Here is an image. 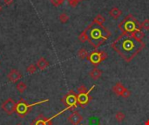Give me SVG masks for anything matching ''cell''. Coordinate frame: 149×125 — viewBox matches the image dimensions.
I'll return each mask as SVG.
<instances>
[{
    "mask_svg": "<svg viewBox=\"0 0 149 125\" xmlns=\"http://www.w3.org/2000/svg\"><path fill=\"white\" fill-rule=\"evenodd\" d=\"M145 125H149V119L148 120H147V122L145 123Z\"/></svg>",
    "mask_w": 149,
    "mask_h": 125,
    "instance_id": "cell-30",
    "label": "cell"
},
{
    "mask_svg": "<svg viewBox=\"0 0 149 125\" xmlns=\"http://www.w3.org/2000/svg\"><path fill=\"white\" fill-rule=\"evenodd\" d=\"M130 96H131V91L130 90H128L127 89L124 91V93L122 94V97L123 98H128V97H130Z\"/></svg>",
    "mask_w": 149,
    "mask_h": 125,
    "instance_id": "cell-28",
    "label": "cell"
},
{
    "mask_svg": "<svg viewBox=\"0 0 149 125\" xmlns=\"http://www.w3.org/2000/svg\"><path fill=\"white\" fill-rule=\"evenodd\" d=\"M4 3L7 4V5H10L12 3H13V0H3Z\"/></svg>",
    "mask_w": 149,
    "mask_h": 125,
    "instance_id": "cell-29",
    "label": "cell"
},
{
    "mask_svg": "<svg viewBox=\"0 0 149 125\" xmlns=\"http://www.w3.org/2000/svg\"><path fill=\"white\" fill-rule=\"evenodd\" d=\"M132 37H134L138 41H143V38L145 37V33L142 31V30H138L135 33H134L132 35Z\"/></svg>",
    "mask_w": 149,
    "mask_h": 125,
    "instance_id": "cell-18",
    "label": "cell"
},
{
    "mask_svg": "<svg viewBox=\"0 0 149 125\" xmlns=\"http://www.w3.org/2000/svg\"><path fill=\"white\" fill-rule=\"evenodd\" d=\"M118 27L121 33L130 36H132L136 31L142 30L141 23L132 14H128L127 16H126L123 20L119 23Z\"/></svg>",
    "mask_w": 149,
    "mask_h": 125,
    "instance_id": "cell-3",
    "label": "cell"
},
{
    "mask_svg": "<svg viewBox=\"0 0 149 125\" xmlns=\"http://www.w3.org/2000/svg\"><path fill=\"white\" fill-rule=\"evenodd\" d=\"M127 90V88L121 84V83H117L113 87V91L117 95V96H122L124 91Z\"/></svg>",
    "mask_w": 149,
    "mask_h": 125,
    "instance_id": "cell-13",
    "label": "cell"
},
{
    "mask_svg": "<svg viewBox=\"0 0 149 125\" xmlns=\"http://www.w3.org/2000/svg\"><path fill=\"white\" fill-rule=\"evenodd\" d=\"M67 2H68V3H69V5L71 6V7H72V8H75L77 5H78V3H79V0H67Z\"/></svg>",
    "mask_w": 149,
    "mask_h": 125,
    "instance_id": "cell-27",
    "label": "cell"
},
{
    "mask_svg": "<svg viewBox=\"0 0 149 125\" xmlns=\"http://www.w3.org/2000/svg\"><path fill=\"white\" fill-rule=\"evenodd\" d=\"M61 101L65 106V110H74L79 106L78 94H76L73 90H70L66 95H65Z\"/></svg>",
    "mask_w": 149,
    "mask_h": 125,
    "instance_id": "cell-5",
    "label": "cell"
},
{
    "mask_svg": "<svg viewBox=\"0 0 149 125\" xmlns=\"http://www.w3.org/2000/svg\"><path fill=\"white\" fill-rule=\"evenodd\" d=\"M16 89H17V90L20 94H23V93L26 90L27 86H26V84H25L24 82H19V83H17V86H16Z\"/></svg>",
    "mask_w": 149,
    "mask_h": 125,
    "instance_id": "cell-19",
    "label": "cell"
},
{
    "mask_svg": "<svg viewBox=\"0 0 149 125\" xmlns=\"http://www.w3.org/2000/svg\"><path fill=\"white\" fill-rule=\"evenodd\" d=\"M89 76H90V77H91L93 80L96 81V80H98V79H100V78L101 77V76H102V71H101L100 69H98V68L95 67L93 70H92L89 72Z\"/></svg>",
    "mask_w": 149,
    "mask_h": 125,
    "instance_id": "cell-14",
    "label": "cell"
},
{
    "mask_svg": "<svg viewBox=\"0 0 149 125\" xmlns=\"http://www.w3.org/2000/svg\"><path fill=\"white\" fill-rule=\"evenodd\" d=\"M106 21V18L104 17V16H102L101 14H98L93 20V23H97V24H100V25H103L104 23Z\"/></svg>",
    "mask_w": 149,
    "mask_h": 125,
    "instance_id": "cell-17",
    "label": "cell"
},
{
    "mask_svg": "<svg viewBox=\"0 0 149 125\" xmlns=\"http://www.w3.org/2000/svg\"><path fill=\"white\" fill-rule=\"evenodd\" d=\"M38 69H39L40 70H45V69H47L50 65L49 62L45 58V57H40L38 61H37V64H36Z\"/></svg>",
    "mask_w": 149,
    "mask_h": 125,
    "instance_id": "cell-12",
    "label": "cell"
},
{
    "mask_svg": "<svg viewBox=\"0 0 149 125\" xmlns=\"http://www.w3.org/2000/svg\"><path fill=\"white\" fill-rule=\"evenodd\" d=\"M122 14V10H120L118 7H113L110 10H109V15L111 17H113V19L117 20Z\"/></svg>",
    "mask_w": 149,
    "mask_h": 125,
    "instance_id": "cell-15",
    "label": "cell"
},
{
    "mask_svg": "<svg viewBox=\"0 0 149 125\" xmlns=\"http://www.w3.org/2000/svg\"><path fill=\"white\" fill-rule=\"evenodd\" d=\"M111 47L125 61L131 62L144 49L145 43L136 40L130 35L121 33V35L112 43Z\"/></svg>",
    "mask_w": 149,
    "mask_h": 125,
    "instance_id": "cell-1",
    "label": "cell"
},
{
    "mask_svg": "<svg viewBox=\"0 0 149 125\" xmlns=\"http://www.w3.org/2000/svg\"><path fill=\"white\" fill-rule=\"evenodd\" d=\"M88 37V43L94 48L98 49L111 37V31L104 25H100L95 23H90L84 30Z\"/></svg>",
    "mask_w": 149,
    "mask_h": 125,
    "instance_id": "cell-2",
    "label": "cell"
},
{
    "mask_svg": "<svg viewBox=\"0 0 149 125\" xmlns=\"http://www.w3.org/2000/svg\"><path fill=\"white\" fill-rule=\"evenodd\" d=\"M79 1H84V0H79Z\"/></svg>",
    "mask_w": 149,
    "mask_h": 125,
    "instance_id": "cell-31",
    "label": "cell"
},
{
    "mask_svg": "<svg viewBox=\"0 0 149 125\" xmlns=\"http://www.w3.org/2000/svg\"><path fill=\"white\" fill-rule=\"evenodd\" d=\"M94 88H95V85L92 86L91 89L88 90L86 92L78 94V104H79L81 108L85 109V108L90 104V102H91V100H92V97L90 96V93H91V91H92Z\"/></svg>",
    "mask_w": 149,
    "mask_h": 125,
    "instance_id": "cell-7",
    "label": "cell"
},
{
    "mask_svg": "<svg viewBox=\"0 0 149 125\" xmlns=\"http://www.w3.org/2000/svg\"><path fill=\"white\" fill-rule=\"evenodd\" d=\"M48 100H45V101H41V102H38L36 104H29L24 98H20L18 100V102L17 103V105H16V113L17 114L18 117H24L30 111H31V109L37 105V104H40L42 103H45V102H47Z\"/></svg>",
    "mask_w": 149,
    "mask_h": 125,
    "instance_id": "cell-4",
    "label": "cell"
},
{
    "mask_svg": "<svg viewBox=\"0 0 149 125\" xmlns=\"http://www.w3.org/2000/svg\"><path fill=\"white\" fill-rule=\"evenodd\" d=\"M7 77H8V80L11 83H17L21 77H22V75L21 73L16 70V69H12L10 70V71L8 73L7 75Z\"/></svg>",
    "mask_w": 149,
    "mask_h": 125,
    "instance_id": "cell-11",
    "label": "cell"
},
{
    "mask_svg": "<svg viewBox=\"0 0 149 125\" xmlns=\"http://www.w3.org/2000/svg\"><path fill=\"white\" fill-rule=\"evenodd\" d=\"M108 57L107 53L105 50H98V49H95L93 51H92L88 57L87 60L95 67H97L101 62L105 61Z\"/></svg>",
    "mask_w": 149,
    "mask_h": 125,
    "instance_id": "cell-6",
    "label": "cell"
},
{
    "mask_svg": "<svg viewBox=\"0 0 149 125\" xmlns=\"http://www.w3.org/2000/svg\"><path fill=\"white\" fill-rule=\"evenodd\" d=\"M88 52L87 50L85 49V48H81L78 51V57L80 59V60H85V59H87V57H88Z\"/></svg>",
    "mask_w": 149,
    "mask_h": 125,
    "instance_id": "cell-16",
    "label": "cell"
},
{
    "mask_svg": "<svg viewBox=\"0 0 149 125\" xmlns=\"http://www.w3.org/2000/svg\"><path fill=\"white\" fill-rule=\"evenodd\" d=\"M16 105H17V103L12 98L10 97L2 104L1 108L5 114H7L8 116H10L16 111Z\"/></svg>",
    "mask_w": 149,
    "mask_h": 125,
    "instance_id": "cell-8",
    "label": "cell"
},
{
    "mask_svg": "<svg viewBox=\"0 0 149 125\" xmlns=\"http://www.w3.org/2000/svg\"><path fill=\"white\" fill-rule=\"evenodd\" d=\"M67 120L70 124H72V125H79L83 121V117L81 114H79V112L74 111L68 117Z\"/></svg>",
    "mask_w": 149,
    "mask_h": 125,
    "instance_id": "cell-9",
    "label": "cell"
},
{
    "mask_svg": "<svg viewBox=\"0 0 149 125\" xmlns=\"http://www.w3.org/2000/svg\"><path fill=\"white\" fill-rule=\"evenodd\" d=\"M52 118H47L43 115H39L33 120L31 125H52Z\"/></svg>",
    "mask_w": 149,
    "mask_h": 125,
    "instance_id": "cell-10",
    "label": "cell"
},
{
    "mask_svg": "<svg viewBox=\"0 0 149 125\" xmlns=\"http://www.w3.org/2000/svg\"><path fill=\"white\" fill-rule=\"evenodd\" d=\"M125 118H126V116H125V114H124L122 111H118V112L115 114V119H116V121L119 122V123L123 122V121L125 120Z\"/></svg>",
    "mask_w": 149,
    "mask_h": 125,
    "instance_id": "cell-21",
    "label": "cell"
},
{
    "mask_svg": "<svg viewBox=\"0 0 149 125\" xmlns=\"http://www.w3.org/2000/svg\"><path fill=\"white\" fill-rule=\"evenodd\" d=\"M17 125H21V124H17Z\"/></svg>",
    "mask_w": 149,
    "mask_h": 125,
    "instance_id": "cell-32",
    "label": "cell"
},
{
    "mask_svg": "<svg viewBox=\"0 0 149 125\" xmlns=\"http://www.w3.org/2000/svg\"><path fill=\"white\" fill-rule=\"evenodd\" d=\"M51 3L55 6V7H58L60 6L61 4H63V3L65 2V0H50Z\"/></svg>",
    "mask_w": 149,
    "mask_h": 125,
    "instance_id": "cell-24",
    "label": "cell"
},
{
    "mask_svg": "<svg viewBox=\"0 0 149 125\" xmlns=\"http://www.w3.org/2000/svg\"><path fill=\"white\" fill-rule=\"evenodd\" d=\"M78 38H79V40L81 43H85V42H86V41L88 42V37H87V35H86V33L85 30H83V31L79 35Z\"/></svg>",
    "mask_w": 149,
    "mask_h": 125,
    "instance_id": "cell-22",
    "label": "cell"
},
{
    "mask_svg": "<svg viewBox=\"0 0 149 125\" xmlns=\"http://www.w3.org/2000/svg\"><path fill=\"white\" fill-rule=\"evenodd\" d=\"M69 16L65 13V12H62L60 15H59V17H58V19H59V21H60V23H67L68 21H69Z\"/></svg>",
    "mask_w": 149,
    "mask_h": 125,
    "instance_id": "cell-20",
    "label": "cell"
},
{
    "mask_svg": "<svg viewBox=\"0 0 149 125\" xmlns=\"http://www.w3.org/2000/svg\"><path fill=\"white\" fill-rule=\"evenodd\" d=\"M141 27L142 29L146 30H149V19L146 18L142 23H141Z\"/></svg>",
    "mask_w": 149,
    "mask_h": 125,
    "instance_id": "cell-25",
    "label": "cell"
},
{
    "mask_svg": "<svg viewBox=\"0 0 149 125\" xmlns=\"http://www.w3.org/2000/svg\"><path fill=\"white\" fill-rule=\"evenodd\" d=\"M78 94H79V93H85V92H86L88 90L86 88V86L84 85V84H81L79 88H78Z\"/></svg>",
    "mask_w": 149,
    "mask_h": 125,
    "instance_id": "cell-26",
    "label": "cell"
},
{
    "mask_svg": "<svg viewBox=\"0 0 149 125\" xmlns=\"http://www.w3.org/2000/svg\"><path fill=\"white\" fill-rule=\"evenodd\" d=\"M37 69H38L37 65L34 64H31L26 68V72H28L29 74H33L37 71Z\"/></svg>",
    "mask_w": 149,
    "mask_h": 125,
    "instance_id": "cell-23",
    "label": "cell"
},
{
    "mask_svg": "<svg viewBox=\"0 0 149 125\" xmlns=\"http://www.w3.org/2000/svg\"><path fill=\"white\" fill-rule=\"evenodd\" d=\"M99 125H101V124H99Z\"/></svg>",
    "mask_w": 149,
    "mask_h": 125,
    "instance_id": "cell-33",
    "label": "cell"
}]
</instances>
